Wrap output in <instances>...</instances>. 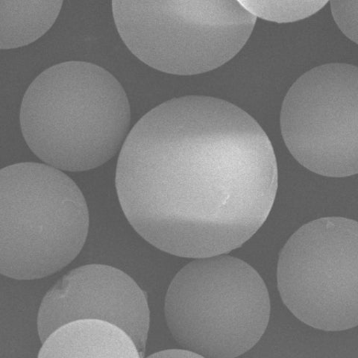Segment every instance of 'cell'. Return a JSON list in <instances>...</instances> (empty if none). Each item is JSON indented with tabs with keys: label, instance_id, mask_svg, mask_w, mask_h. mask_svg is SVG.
<instances>
[{
	"label": "cell",
	"instance_id": "277c9868",
	"mask_svg": "<svg viewBox=\"0 0 358 358\" xmlns=\"http://www.w3.org/2000/svg\"><path fill=\"white\" fill-rule=\"evenodd\" d=\"M271 311L259 273L227 254L184 266L164 302L166 326L175 341L210 358L237 357L252 350L266 330Z\"/></svg>",
	"mask_w": 358,
	"mask_h": 358
},
{
	"label": "cell",
	"instance_id": "8992f818",
	"mask_svg": "<svg viewBox=\"0 0 358 358\" xmlns=\"http://www.w3.org/2000/svg\"><path fill=\"white\" fill-rule=\"evenodd\" d=\"M358 227L326 217L297 230L280 254V296L293 315L316 329L341 331L358 323Z\"/></svg>",
	"mask_w": 358,
	"mask_h": 358
},
{
	"label": "cell",
	"instance_id": "8fae6325",
	"mask_svg": "<svg viewBox=\"0 0 358 358\" xmlns=\"http://www.w3.org/2000/svg\"><path fill=\"white\" fill-rule=\"evenodd\" d=\"M256 18L287 24L315 15L328 1H239Z\"/></svg>",
	"mask_w": 358,
	"mask_h": 358
},
{
	"label": "cell",
	"instance_id": "52a82bcc",
	"mask_svg": "<svg viewBox=\"0 0 358 358\" xmlns=\"http://www.w3.org/2000/svg\"><path fill=\"white\" fill-rule=\"evenodd\" d=\"M358 69L322 65L290 87L281 112L287 149L309 171L343 178L358 172Z\"/></svg>",
	"mask_w": 358,
	"mask_h": 358
},
{
	"label": "cell",
	"instance_id": "7a4b0ae2",
	"mask_svg": "<svg viewBox=\"0 0 358 358\" xmlns=\"http://www.w3.org/2000/svg\"><path fill=\"white\" fill-rule=\"evenodd\" d=\"M124 89L102 67L67 62L41 73L20 108L29 149L62 171L95 169L121 150L130 125Z\"/></svg>",
	"mask_w": 358,
	"mask_h": 358
},
{
	"label": "cell",
	"instance_id": "ba28073f",
	"mask_svg": "<svg viewBox=\"0 0 358 358\" xmlns=\"http://www.w3.org/2000/svg\"><path fill=\"white\" fill-rule=\"evenodd\" d=\"M81 319L116 324L136 345L141 357H144L150 327L148 297L136 282L119 268L88 264L59 279L39 308L41 343L64 324Z\"/></svg>",
	"mask_w": 358,
	"mask_h": 358
},
{
	"label": "cell",
	"instance_id": "9c48e42d",
	"mask_svg": "<svg viewBox=\"0 0 358 358\" xmlns=\"http://www.w3.org/2000/svg\"><path fill=\"white\" fill-rule=\"evenodd\" d=\"M38 357L141 358L136 345L126 331L96 319L64 324L42 343Z\"/></svg>",
	"mask_w": 358,
	"mask_h": 358
},
{
	"label": "cell",
	"instance_id": "3957f363",
	"mask_svg": "<svg viewBox=\"0 0 358 358\" xmlns=\"http://www.w3.org/2000/svg\"><path fill=\"white\" fill-rule=\"evenodd\" d=\"M89 229L85 199L72 179L46 164L0 172V272L35 280L59 272L82 251Z\"/></svg>",
	"mask_w": 358,
	"mask_h": 358
},
{
	"label": "cell",
	"instance_id": "7c38bea8",
	"mask_svg": "<svg viewBox=\"0 0 358 358\" xmlns=\"http://www.w3.org/2000/svg\"><path fill=\"white\" fill-rule=\"evenodd\" d=\"M331 13L344 35L357 43L358 1H331Z\"/></svg>",
	"mask_w": 358,
	"mask_h": 358
},
{
	"label": "cell",
	"instance_id": "4fadbf2b",
	"mask_svg": "<svg viewBox=\"0 0 358 358\" xmlns=\"http://www.w3.org/2000/svg\"><path fill=\"white\" fill-rule=\"evenodd\" d=\"M149 357H182V358H196L203 357L201 355L186 350V349H172L160 351L154 353L149 356Z\"/></svg>",
	"mask_w": 358,
	"mask_h": 358
},
{
	"label": "cell",
	"instance_id": "30bf717a",
	"mask_svg": "<svg viewBox=\"0 0 358 358\" xmlns=\"http://www.w3.org/2000/svg\"><path fill=\"white\" fill-rule=\"evenodd\" d=\"M63 1H0L2 50L25 47L41 38L60 14Z\"/></svg>",
	"mask_w": 358,
	"mask_h": 358
},
{
	"label": "cell",
	"instance_id": "6da1fadb",
	"mask_svg": "<svg viewBox=\"0 0 358 358\" xmlns=\"http://www.w3.org/2000/svg\"><path fill=\"white\" fill-rule=\"evenodd\" d=\"M116 188L131 226L155 248L195 259L228 254L270 215L275 155L241 108L210 96L176 98L129 133Z\"/></svg>",
	"mask_w": 358,
	"mask_h": 358
},
{
	"label": "cell",
	"instance_id": "5b68a950",
	"mask_svg": "<svg viewBox=\"0 0 358 358\" xmlns=\"http://www.w3.org/2000/svg\"><path fill=\"white\" fill-rule=\"evenodd\" d=\"M129 50L159 71L193 76L214 71L245 46L256 17L239 1H114Z\"/></svg>",
	"mask_w": 358,
	"mask_h": 358
}]
</instances>
